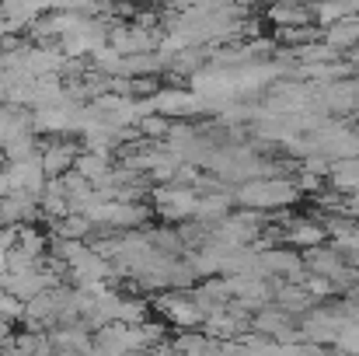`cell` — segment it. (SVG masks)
I'll list each match as a JSON object with an SVG mask.
<instances>
[{
    "mask_svg": "<svg viewBox=\"0 0 359 356\" xmlns=\"http://www.w3.org/2000/svg\"><path fill=\"white\" fill-rule=\"evenodd\" d=\"M297 199H300V185L293 178H279V175L251 178V182L238 185V192H234V203L238 206L258 210V213H265V210H286Z\"/></svg>",
    "mask_w": 359,
    "mask_h": 356,
    "instance_id": "obj_1",
    "label": "cell"
},
{
    "mask_svg": "<svg viewBox=\"0 0 359 356\" xmlns=\"http://www.w3.org/2000/svg\"><path fill=\"white\" fill-rule=\"evenodd\" d=\"M150 199H154V210L164 217V220H175V224H185V220H196L199 217V192L192 185H157L150 189Z\"/></svg>",
    "mask_w": 359,
    "mask_h": 356,
    "instance_id": "obj_2",
    "label": "cell"
},
{
    "mask_svg": "<svg viewBox=\"0 0 359 356\" xmlns=\"http://www.w3.org/2000/svg\"><path fill=\"white\" fill-rule=\"evenodd\" d=\"M161 42H164V32H161L157 25H140V21H133V25H112V32H109V46H112L116 53H122V56L157 53Z\"/></svg>",
    "mask_w": 359,
    "mask_h": 356,
    "instance_id": "obj_3",
    "label": "cell"
},
{
    "mask_svg": "<svg viewBox=\"0 0 359 356\" xmlns=\"http://www.w3.org/2000/svg\"><path fill=\"white\" fill-rule=\"evenodd\" d=\"M150 98H154V112L168 119H196L203 112H213L210 102L192 88H157Z\"/></svg>",
    "mask_w": 359,
    "mask_h": 356,
    "instance_id": "obj_4",
    "label": "cell"
},
{
    "mask_svg": "<svg viewBox=\"0 0 359 356\" xmlns=\"http://www.w3.org/2000/svg\"><path fill=\"white\" fill-rule=\"evenodd\" d=\"M318 109L325 116H353L359 109V88L353 77H342V81H332V84H321L318 91Z\"/></svg>",
    "mask_w": 359,
    "mask_h": 356,
    "instance_id": "obj_5",
    "label": "cell"
},
{
    "mask_svg": "<svg viewBox=\"0 0 359 356\" xmlns=\"http://www.w3.org/2000/svg\"><path fill=\"white\" fill-rule=\"evenodd\" d=\"M157 308H161V315H164L171 325H178L182 332H189V329H196V325L206 322V311L199 308V301H196L192 294H164V297L157 301Z\"/></svg>",
    "mask_w": 359,
    "mask_h": 356,
    "instance_id": "obj_6",
    "label": "cell"
},
{
    "mask_svg": "<svg viewBox=\"0 0 359 356\" xmlns=\"http://www.w3.org/2000/svg\"><path fill=\"white\" fill-rule=\"evenodd\" d=\"M7 175H11L14 192H28V196H35V199H39L42 189L49 185L42 154H39V157H28V161H18V164H7Z\"/></svg>",
    "mask_w": 359,
    "mask_h": 356,
    "instance_id": "obj_7",
    "label": "cell"
},
{
    "mask_svg": "<svg viewBox=\"0 0 359 356\" xmlns=\"http://www.w3.org/2000/svg\"><path fill=\"white\" fill-rule=\"evenodd\" d=\"M42 217V206L28 192H11L0 199V228H25Z\"/></svg>",
    "mask_w": 359,
    "mask_h": 356,
    "instance_id": "obj_8",
    "label": "cell"
},
{
    "mask_svg": "<svg viewBox=\"0 0 359 356\" xmlns=\"http://www.w3.org/2000/svg\"><path fill=\"white\" fill-rule=\"evenodd\" d=\"M77 143L74 140H63V136H53L42 143V164H46V175L49 178H63L67 171H74L77 164Z\"/></svg>",
    "mask_w": 359,
    "mask_h": 356,
    "instance_id": "obj_9",
    "label": "cell"
},
{
    "mask_svg": "<svg viewBox=\"0 0 359 356\" xmlns=\"http://www.w3.org/2000/svg\"><path fill=\"white\" fill-rule=\"evenodd\" d=\"M63 63H67V56H63L60 46H28L25 49V70H28L32 81L49 77V74H60Z\"/></svg>",
    "mask_w": 359,
    "mask_h": 356,
    "instance_id": "obj_10",
    "label": "cell"
},
{
    "mask_svg": "<svg viewBox=\"0 0 359 356\" xmlns=\"http://www.w3.org/2000/svg\"><path fill=\"white\" fill-rule=\"evenodd\" d=\"M269 21L276 28H300V25H318L314 21V4L307 0H272Z\"/></svg>",
    "mask_w": 359,
    "mask_h": 356,
    "instance_id": "obj_11",
    "label": "cell"
},
{
    "mask_svg": "<svg viewBox=\"0 0 359 356\" xmlns=\"http://www.w3.org/2000/svg\"><path fill=\"white\" fill-rule=\"evenodd\" d=\"M32 119H35V112L4 102V105H0V150H4L7 143H14V140L35 133V129H32Z\"/></svg>",
    "mask_w": 359,
    "mask_h": 356,
    "instance_id": "obj_12",
    "label": "cell"
},
{
    "mask_svg": "<svg viewBox=\"0 0 359 356\" xmlns=\"http://www.w3.org/2000/svg\"><path fill=\"white\" fill-rule=\"evenodd\" d=\"M325 237H328V231L318 220H290L286 231H283V241L290 248H300V251H311V248L325 244Z\"/></svg>",
    "mask_w": 359,
    "mask_h": 356,
    "instance_id": "obj_13",
    "label": "cell"
},
{
    "mask_svg": "<svg viewBox=\"0 0 359 356\" xmlns=\"http://www.w3.org/2000/svg\"><path fill=\"white\" fill-rule=\"evenodd\" d=\"M171 350H175V356H224V343H217L206 332L189 329L178 339H171Z\"/></svg>",
    "mask_w": 359,
    "mask_h": 356,
    "instance_id": "obj_14",
    "label": "cell"
},
{
    "mask_svg": "<svg viewBox=\"0 0 359 356\" xmlns=\"http://www.w3.org/2000/svg\"><path fill=\"white\" fill-rule=\"evenodd\" d=\"M112 154H98V150H81L77 154V164H74V171H81L95 189L98 185H105V178L112 175Z\"/></svg>",
    "mask_w": 359,
    "mask_h": 356,
    "instance_id": "obj_15",
    "label": "cell"
},
{
    "mask_svg": "<svg viewBox=\"0 0 359 356\" xmlns=\"http://www.w3.org/2000/svg\"><path fill=\"white\" fill-rule=\"evenodd\" d=\"M321 39H325L332 49H339V53L356 49V46H359V14H353V18H342V21H335V25L321 28Z\"/></svg>",
    "mask_w": 359,
    "mask_h": 356,
    "instance_id": "obj_16",
    "label": "cell"
},
{
    "mask_svg": "<svg viewBox=\"0 0 359 356\" xmlns=\"http://www.w3.org/2000/svg\"><path fill=\"white\" fill-rule=\"evenodd\" d=\"M272 301H276L286 315H300V311H307V308L314 304V294H311L304 283L286 279V283H279V290L272 294Z\"/></svg>",
    "mask_w": 359,
    "mask_h": 356,
    "instance_id": "obj_17",
    "label": "cell"
},
{
    "mask_svg": "<svg viewBox=\"0 0 359 356\" xmlns=\"http://www.w3.org/2000/svg\"><path fill=\"white\" fill-rule=\"evenodd\" d=\"M39 206H42V213L53 217V220H63V217L74 213V210H70V196H67V189H63L60 178H49V185H46L42 196H39Z\"/></svg>",
    "mask_w": 359,
    "mask_h": 356,
    "instance_id": "obj_18",
    "label": "cell"
},
{
    "mask_svg": "<svg viewBox=\"0 0 359 356\" xmlns=\"http://www.w3.org/2000/svg\"><path fill=\"white\" fill-rule=\"evenodd\" d=\"M328 178H332V189H335V192H346V196L359 192V157L335 161L332 171H328Z\"/></svg>",
    "mask_w": 359,
    "mask_h": 356,
    "instance_id": "obj_19",
    "label": "cell"
},
{
    "mask_svg": "<svg viewBox=\"0 0 359 356\" xmlns=\"http://www.w3.org/2000/svg\"><path fill=\"white\" fill-rule=\"evenodd\" d=\"M91 220L84 217V213H70V217H63L60 224H56V231L53 237H63V241H84V237L91 235Z\"/></svg>",
    "mask_w": 359,
    "mask_h": 356,
    "instance_id": "obj_20",
    "label": "cell"
},
{
    "mask_svg": "<svg viewBox=\"0 0 359 356\" xmlns=\"http://www.w3.org/2000/svg\"><path fill=\"white\" fill-rule=\"evenodd\" d=\"M4 154H7V164H18V161L39 157V154H42V147H39V133H28V136H21V140L7 143V147H4Z\"/></svg>",
    "mask_w": 359,
    "mask_h": 356,
    "instance_id": "obj_21",
    "label": "cell"
},
{
    "mask_svg": "<svg viewBox=\"0 0 359 356\" xmlns=\"http://www.w3.org/2000/svg\"><path fill=\"white\" fill-rule=\"evenodd\" d=\"M276 39H279V42H286V46H307V42H318V39H321V28H318V25L276 28Z\"/></svg>",
    "mask_w": 359,
    "mask_h": 356,
    "instance_id": "obj_22",
    "label": "cell"
},
{
    "mask_svg": "<svg viewBox=\"0 0 359 356\" xmlns=\"http://www.w3.org/2000/svg\"><path fill=\"white\" fill-rule=\"evenodd\" d=\"M171 119L161 116V112H154V116H147L143 122H140V136L143 140H168V133H171Z\"/></svg>",
    "mask_w": 359,
    "mask_h": 356,
    "instance_id": "obj_23",
    "label": "cell"
},
{
    "mask_svg": "<svg viewBox=\"0 0 359 356\" xmlns=\"http://www.w3.org/2000/svg\"><path fill=\"white\" fill-rule=\"evenodd\" d=\"M25 308H28V304H25L21 297L0 290V322H25Z\"/></svg>",
    "mask_w": 359,
    "mask_h": 356,
    "instance_id": "obj_24",
    "label": "cell"
},
{
    "mask_svg": "<svg viewBox=\"0 0 359 356\" xmlns=\"http://www.w3.org/2000/svg\"><path fill=\"white\" fill-rule=\"evenodd\" d=\"M18 248H25V251H32V255L46 258V237L39 235V231H35L32 224L18 228Z\"/></svg>",
    "mask_w": 359,
    "mask_h": 356,
    "instance_id": "obj_25",
    "label": "cell"
},
{
    "mask_svg": "<svg viewBox=\"0 0 359 356\" xmlns=\"http://www.w3.org/2000/svg\"><path fill=\"white\" fill-rule=\"evenodd\" d=\"M11 192H14V185H11V175H7V168H4V171H0V199H4V196H11Z\"/></svg>",
    "mask_w": 359,
    "mask_h": 356,
    "instance_id": "obj_26",
    "label": "cell"
},
{
    "mask_svg": "<svg viewBox=\"0 0 359 356\" xmlns=\"http://www.w3.org/2000/svg\"><path fill=\"white\" fill-rule=\"evenodd\" d=\"M7 91H11V81H7V77L0 74V105L7 102Z\"/></svg>",
    "mask_w": 359,
    "mask_h": 356,
    "instance_id": "obj_27",
    "label": "cell"
},
{
    "mask_svg": "<svg viewBox=\"0 0 359 356\" xmlns=\"http://www.w3.org/2000/svg\"><path fill=\"white\" fill-rule=\"evenodd\" d=\"M353 81H356V88H359V67H356V74H353Z\"/></svg>",
    "mask_w": 359,
    "mask_h": 356,
    "instance_id": "obj_28",
    "label": "cell"
},
{
    "mask_svg": "<svg viewBox=\"0 0 359 356\" xmlns=\"http://www.w3.org/2000/svg\"><path fill=\"white\" fill-rule=\"evenodd\" d=\"M11 356H25V353H18V350H14V353H11Z\"/></svg>",
    "mask_w": 359,
    "mask_h": 356,
    "instance_id": "obj_29",
    "label": "cell"
}]
</instances>
